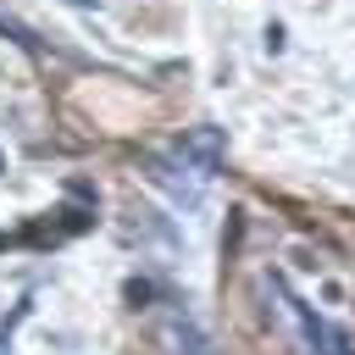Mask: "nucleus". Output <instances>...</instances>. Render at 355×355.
<instances>
[{"label": "nucleus", "mask_w": 355, "mask_h": 355, "mask_svg": "<svg viewBox=\"0 0 355 355\" xmlns=\"http://www.w3.org/2000/svg\"><path fill=\"white\" fill-rule=\"evenodd\" d=\"M150 294H155V288H150V283H144V277H133V283H128V305H133V311H139V305H144V300H150Z\"/></svg>", "instance_id": "nucleus-4"}, {"label": "nucleus", "mask_w": 355, "mask_h": 355, "mask_svg": "<svg viewBox=\"0 0 355 355\" xmlns=\"http://www.w3.org/2000/svg\"><path fill=\"white\" fill-rule=\"evenodd\" d=\"M155 338H161L166 355H216V338H211L194 316H166Z\"/></svg>", "instance_id": "nucleus-2"}, {"label": "nucleus", "mask_w": 355, "mask_h": 355, "mask_svg": "<svg viewBox=\"0 0 355 355\" xmlns=\"http://www.w3.org/2000/svg\"><path fill=\"white\" fill-rule=\"evenodd\" d=\"M0 33H11V39L22 44V50H39V39H33V28H28V22H17L11 11H0Z\"/></svg>", "instance_id": "nucleus-3"}, {"label": "nucleus", "mask_w": 355, "mask_h": 355, "mask_svg": "<svg viewBox=\"0 0 355 355\" xmlns=\"http://www.w3.org/2000/svg\"><path fill=\"white\" fill-rule=\"evenodd\" d=\"M172 155L194 172V178H211L222 161H227V133L222 128H211V122H200V128H183V139L172 144Z\"/></svg>", "instance_id": "nucleus-1"}]
</instances>
